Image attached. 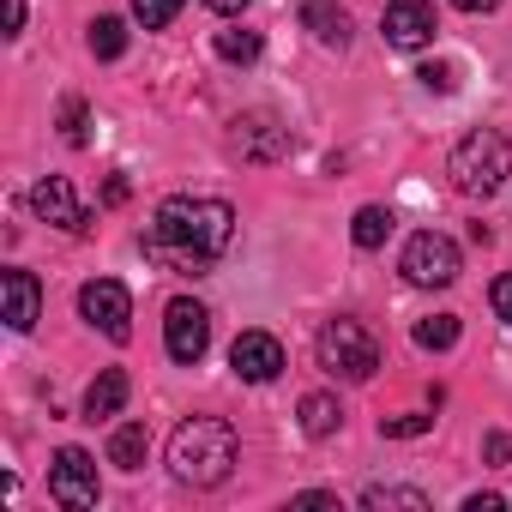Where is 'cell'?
Listing matches in <instances>:
<instances>
[{
	"mask_svg": "<svg viewBox=\"0 0 512 512\" xmlns=\"http://www.w3.org/2000/svg\"><path fill=\"white\" fill-rule=\"evenodd\" d=\"M235 235V205L229 199H205V193H175L157 205L151 217V235H145V253L169 272H211L223 260V247Z\"/></svg>",
	"mask_w": 512,
	"mask_h": 512,
	"instance_id": "obj_1",
	"label": "cell"
},
{
	"mask_svg": "<svg viewBox=\"0 0 512 512\" xmlns=\"http://www.w3.org/2000/svg\"><path fill=\"white\" fill-rule=\"evenodd\" d=\"M235 458H241L235 428L217 422V416H187V422L169 434V470H175V482H187V488H217V482H229Z\"/></svg>",
	"mask_w": 512,
	"mask_h": 512,
	"instance_id": "obj_2",
	"label": "cell"
},
{
	"mask_svg": "<svg viewBox=\"0 0 512 512\" xmlns=\"http://www.w3.org/2000/svg\"><path fill=\"white\" fill-rule=\"evenodd\" d=\"M446 175H452V187L470 193V199L500 193L506 175H512V139H506L500 127H476V133H464V139L452 145V157H446Z\"/></svg>",
	"mask_w": 512,
	"mask_h": 512,
	"instance_id": "obj_3",
	"label": "cell"
},
{
	"mask_svg": "<svg viewBox=\"0 0 512 512\" xmlns=\"http://www.w3.org/2000/svg\"><path fill=\"white\" fill-rule=\"evenodd\" d=\"M320 368L338 380H368L380 368V338L362 320H332L320 332Z\"/></svg>",
	"mask_w": 512,
	"mask_h": 512,
	"instance_id": "obj_4",
	"label": "cell"
},
{
	"mask_svg": "<svg viewBox=\"0 0 512 512\" xmlns=\"http://www.w3.org/2000/svg\"><path fill=\"white\" fill-rule=\"evenodd\" d=\"M398 272H404L416 290H446V284H458V272H464V253H458V241H452V235L422 229V235H410V241H404Z\"/></svg>",
	"mask_w": 512,
	"mask_h": 512,
	"instance_id": "obj_5",
	"label": "cell"
},
{
	"mask_svg": "<svg viewBox=\"0 0 512 512\" xmlns=\"http://www.w3.org/2000/svg\"><path fill=\"white\" fill-rule=\"evenodd\" d=\"M205 344H211V314H205L193 296H175V302L163 308V350H169V362L193 368V362L205 356Z\"/></svg>",
	"mask_w": 512,
	"mask_h": 512,
	"instance_id": "obj_6",
	"label": "cell"
},
{
	"mask_svg": "<svg viewBox=\"0 0 512 512\" xmlns=\"http://www.w3.org/2000/svg\"><path fill=\"white\" fill-rule=\"evenodd\" d=\"M97 494H103V488H97V464H91V452L61 446L55 464H49V500L67 506V512H91Z\"/></svg>",
	"mask_w": 512,
	"mask_h": 512,
	"instance_id": "obj_7",
	"label": "cell"
},
{
	"mask_svg": "<svg viewBox=\"0 0 512 512\" xmlns=\"http://www.w3.org/2000/svg\"><path fill=\"white\" fill-rule=\"evenodd\" d=\"M79 314H85L103 338H115V344L133 338V296H127V284H115V278L85 284V290H79Z\"/></svg>",
	"mask_w": 512,
	"mask_h": 512,
	"instance_id": "obj_8",
	"label": "cell"
},
{
	"mask_svg": "<svg viewBox=\"0 0 512 512\" xmlns=\"http://www.w3.org/2000/svg\"><path fill=\"white\" fill-rule=\"evenodd\" d=\"M229 368H235V380H247V386H266V380L284 374V344H278L272 332H241V338L229 344Z\"/></svg>",
	"mask_w": 512,
	"mask_h": 512,
	"instance_id": "obj_9",
	"label": "cell"
},
{
	"mask_svg": "<svg viewBox=\"0 0 512 512\" xmlns=\"http://www.w3.org/2000/svg\"><path fill=\"white\" fill-rule=\"evenodd\" d=\"M31 211H37L43 223H61L67 235H85V229H91V211L79 205V193H73L67 175H43V181L31 187Z\"/></svg>",
	"mask_w": 512,
	"mask_h": 512,
	"instance_id": "obj_10",
	"label": "cell"
},
{
	"mask_svg": "<svg viewBox=\"0 0 512 512\" xmlns=\"http://www.w3.org/2000/svg\"><path fill=\"white\" fill-rule=\"evenodd\" d=\"M380 31L392 49H428L434 43V7L428 0H392L380 13Z\"/></svg>",
	"mask_w": 512,
	"mask_h": 512,
	"instance_id": "obj_11",
	"label": "cell"
},
{
	"mask_svg": "<svg viewBox=\"0 0 512 512\" xmlns=\"http://www.w3.org/2000/svg\"><path fill=\"white\" fill-rule=\"evenodd\" d=\"M235 151L247 157V163H278L284 151H290V127H278V115H241L235 121Z\"/></svg>",
	"mask_w": 512,
	"mask_h": 512,
	"instance_id": "obj_12",
	"label": "cell"
},
{
	"mask_svg": "<svg viewBox=\"0 0 512 512\" xmlns=\"http://www.w3.org/2000/svg\"><path fill=\"white\" fill-rule=\"evenodd\" d=\"M0 290H7V326H13V332H31L37 314H43V290H37V278L13 266L7 278H0Z\"/></svg>",
	"mask_w": 512,
	"mask_h": 512,
	"instance_id": "obj_13",
	"label": "cell"
},
{
	"mask_svg": "<svg viewBox=\"0 0 512 512\" xmlns=\"http://www.w3.org/2000/svg\"><path fill=\"white\" fill-rule=\"evenodd\" d=\"M302 25H308L326 49H344V43H350V13L338 7V0H302Z\"/></svg>",
	"mask_w": 512,
	"mask_h": 512,
	"instance_id": "obj_14",
	"label": "cell"
},
{
	"mask_svg": "<svg viewBox=\"0 0 512 512\" xmlns=\"http://www.w3.org/2000/svg\"><path fill=\"white\" fill-rule=\"evenodd\" d=\"M121 404H127V374L103 368L91 380V392H85V422H109V416H121Z\"/></svg>",
	"mask_w": 512,
	"mask_h": 512,
	"instance_id": "obj_15",
	"label": "cell"
},
{
	"mask_svg": "<svg viewBox=\"0 0 512 512\" xmlns=\"http://www.w3.org/2000/svg\"><path fill=\"white\" fill-rule=\"evenodd\" d=\"M145 458H151V428H145V422H121V428L109 434V464L145 470Z\"/></svg>",
	"mask_w": 512,
	"mask_h": 512,
	"instance_id": "obj_16",
	"label": "cell"
},
{
	"mask_svg": "<svg viewBox=\"0 0 512 512\" xmlns=\"http://www.w3.org/2000/svg\"><path fill=\"white\" fill-rule=\"evenodd\" d=\"M338 422H344V410H338L332 392H308V398H302V434H308V440L338 434Z\"/></svg>",
	"mask_w": 512,
	"mask_h": 512,
	"instance_id": "obj_17",
	"label": "cell"
},
{
	"mask_svg": "<svg viewBox=\"0 0 512 512\" xmlns=\"http://www.w3.org/2000/svg\"><path fill=\"white\" fill-rule=\"evenodd\" d=\"M362 506H368V512H386V506H404V512H428L434 500H428L422 488H404V482H374V488L362 494Z\"/></svg>",
	"mask_w": 512,
	"mask_h": 512,
	"instance_id": "obj_18",
	"label": "cell"
},
{
	"mask_svg": "<svg viewBox=\"0 0 512 512\" xmlns=\"http://www.w3.org/2000/svg\"><path fill=\"white\" fill-rule=\"evenodd\" d=\"M91 55H97V61H121V55H127V25L109 19V13L91 19Z\"/></svg>",
	"mask_w": 512,
	"mask_h": 512,
	"instance_id": "obj_19",
	"label": "cell"
},
{
	"mask_svg": "<svg viewBox=\"0 0 512 512\" xmlns=\"http://www.w3.org/2000/svg\"><path fill=\"white\" fill-rule=\"evenodd\" d=\"M350 235H356V247H380V241L392 235V211H386V205H362L356 223H350Z\"/></svg>",
	"mask_w": 512,
	"mask_h": 512,
	"instance_id": "obj_20",
	"label": "cell"
},
{
	"mask_svg": "<svg viewBox=\"0 0 512 512\" xmlns=\"http://www.w3.org/2000/svg\"><path fill=\"white\" fill-rule=\"evenodd\" d=\"M458 314H428V320H416V344L422 350H452L458 344Z\"/></svg>",
	"mask_w": 512,
	"mask_h": 512,
	"instance_id": "obj_21",
	"label": "cell"
},
{
	"mask_svg": "<svg viewBox=\"0 0 512 512\" xmlns=\"http://www.w3.org/2000/svg\"><path fill=\"white\" fill-rule=\"evenodd\" d=\"M217 55L247 67V61H260V31H217Z\"/></svg>",
	"mask_w": 512,
	"mask_h": 512,
	"instance_id": "obj_22",
	"label": "cell"
},
{
	"mask_svg": "<svg viewBox=\"0 0 512 512\" xmlns=\"http://www.w3.org/2000/svg\"><path fill=\"white\" fill-rule=\"evenodd\" d=\"M61 139H67V145H91V109H85L79 97L61 103Z\"/></svg>",
	"mask_w": 512,
	"mask_h": 512,
	"instance_id": "obj_23",
	"label": "cell"
},
{
	"mask_svg": "<svg viewBox=\"0 0 512 512\" xmlns=\"http://www.w3.org/2000/svg\"><path fill=\"white\" fill-rule=\"evenodd\" d=\"M181 7H187V0H133V19H139L145 31H163V25H175Z\"/></svg>",
	"mask_w": 512,
	"mask_h": 512,
	"instance_id": "obj_24",
	"label": "cell"
},
{
	"mask_svg": "<svg viewBox=\"0 0 512 512\" xmlns=\"http://www.w3.org/2000/svg\"><path fill=\"white\" fill-rule=\"evenodd\" d=\"M428 428H434V416H422V410H410V416H386V422H380L386 440H416V434H428Z\"/></svg>",
	"mask_w": 512,
	"mask_h": 512,
	"instance_id": "obj_25",
	"label": "cell"
},
{
	"mask_svg": "<svg viewBox=\"0 0 512 512\" xmlns=\"http://www.w3.org/2000/svg\"><path fill=\"white\" fill-rule=\"evenodd\" d=\"M416 79H422V91H440V97H452V91H458V67H452V61H428Z\"/></svg>",
	"mask_w": 512,
	"mask_h": 512,
	"instance_id": "obj_26",
	"label": "cell"
},
{
	"mask_svg": "<svg viewBox=\"0 0 512 512\" xmlns=\"http://www.w3.org/2000/svg\"><path fill=\"white\" fill-rule=\"evenodd\" d=\"M488 302H494V314H500V320L512 326V272H500V278H494V290H488Z\"/></svg>",
	"mask_w": 512,
	"mask_h": 512,
	"instance_id": "obj_27",
	"label": "cell"
},
{
	"mask_svg": "<svg viewBox=\"0 0 512 512\" xmlns=\"http://www.w3.org/2000/svg\"><path fill=\"white\" fill-rule=\"evenodd\" d=\"M290 506H302V512H332V506H338V494H326V488H308V494H296Z\"/></svg>",
	"mask_w": 512,
	"mask_h": 512,
	"instance_id": "obj_28",
	"label": "cell"
},
{
	"mask_svg": "<svg viewBox=\"0 0 512 512\" xmlns=\"http://www.w3.org/2000/svg\"><path fill=\"white\" fill-rule=\"evenodd\" d=\"M482 452H488V464H506V458H512V434H488Z\"/></svg>",
	"mask_w": 512,
	"mask_h": 512,
	"instance_id": "obj_29",
	"label": "cell"
},
{
	"mask_svg": "<svg viewBox=\"0 0 512 512\" xmlns=\"http://www.w3.org/2000/svg\"><path fill=\"white\" fill-rule=\"evenodd\" d=\"M25 31V0H7V37Z\"/></svg>",
	"mask_w": 512,
	"mask_h": 512,
	"instance_id": "obj_30",
	"label": "cell"
},
{
	"mask_svg": "<svg viewBox=\"0 0 512 512\" xmlns=\"http://www.w3.org/2000/svg\"><path fill=\"white\" fill-rule=\"evenodd\" d=\"M205 7L223 13V19H241V13H247V0H205Z\"/></svg>",
	"mask_w": 512,
	"mask_h": 512,
	"instance_id": "obj_31",
	"label": "cell"
},
{
	"mask_svg": "<svg viewBox=\"0 0 512 512\" xmlns=\"http://www.w3.org/2000/svg\"><path fill=\"white\" fill-rule=\"evenodd\" d=\"M494 506H500V494H470L464 500V512H494Z\"/></svg>",
	"mask_w": 512,
	"mask_h": 512,
	"instance_id": "obj_32",
	"label": "cell"
},
{
	"mask_svg": "<svg viewBox=\"0 0 512 512\" xmlns=\"http://www.w3.org/2000/svg\"><path fill=\"white\" fill-rule=\"evenodd\" d=\"M452 7H458V13H494L500 0H452Z\"/></svg>",
	"mask_w": 512,
	"mask_h": 512,
	"instance_id": "obj_33",
	"label": "cell"
},
{
	"mask_svg": "<svg viewBox=\"0 0 512 512\" xmlns=\"http://www.w3.org/2000/svg\"><path fill=\"white\" fill-rule=\"evenodd\" d=\"M103 199H109V205H121V199H127V181H121V175H109V187H103Z\"/></svg>",
	"mask_w": 512,
	"mask_h": 512,
	"instance_id": "obj_34",
	"label": "cell"
}]
</instances>
